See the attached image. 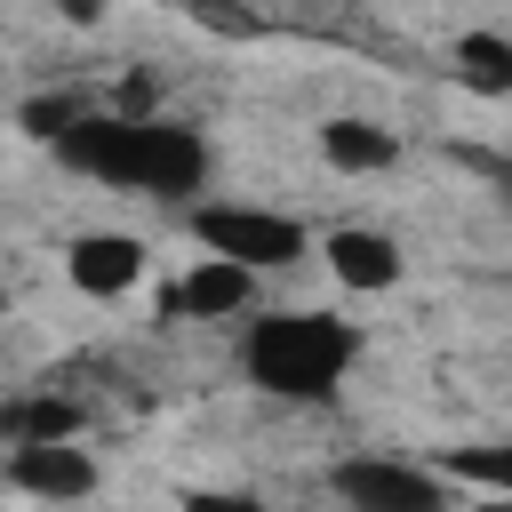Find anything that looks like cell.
<instances>
[{
    "label": "cell",
    "mask_w": 512,
    "mask_h": 512,
    "mask_svg": "<svg viewBox=\"0 0 512 512\" xmlns=\"http://www.w3.org/2000/svg\"><path fill=\"white\" fill-rule=\"evenodd\" d=\"M64 152V168L96 176V184H120V192H144V200H192L200 176H208V144L160 112H80L72 128L48 136Z\"/></svg>",
    "instance_id": "obj_1"
},
{
    "label": "cell",
    "mask_w": 512,
    "mask_h": 512,
    "mask_svg": "<svg viewBox=\"0 0 512 512\" xmlns=\"http://www.w3.org/2000/svg\"><path fill=\"white\" fill-rule=\"evenodd\" d=\"M360 360V328L344 312H256L240 328V376L272 400H328Z\"/></svg>",
    "instance_id": "obj_2"
},
{
    "label": "cell",
    "mask_w": 512,
    "mask_h": 512,
    "mask_svg": "<svg viewBox=\"0 0 512 512\" xmlns=\"http://www.w3.org/2000/svg\"><path fill=\"white\" fill-rule=\"evenodd\" d=\"M184 224H192V240L208 256H232L248 272H288V264L312 256V232L296 216H280V208H256V200H192Z\"/></svg>",
    "instance_id": "obj_3"
},
{
    "label": "cell",
    "mask_w": 512,
    "mask_h": 512,
    "mask_svg": "<svg viewBox=\"0 0 512 512\" xmlns=\"http://www.w3.org/2000/svg\"><path fill=\"white\" fill-rule=\"evenodd\" d=\"M328 496L352 504V512H448L456 504L448 472H424V464H400V456H344V464H328Z\"/></svg>",
    "instance_id": "obj_4"
},
{
    "label": "cell",
    "mask_w": 512,
    "mask_h": 512,
    "mask_svg": "<svg viewBox=\"0 0 512 512\" xmlns=\"http://www.w3.org/2000/svg\"><path fill=\"white\" fill-rule=\"evenodd\" d=\"M8 488L40 496V504H80V496L104 488V472H96V456L80 440H16L8 448Z\"/></svg>",
    "instance_id": "obj_5"
},
{
    "label": "cell",
    "mask_w": 512,
    "mask_h": 512,
    "mask_svg": "<svg viewBox=\"0 0 512 512\" xmlns=\"http://www.w3.org/2000/svg\"><path fill=\"white\" fill-rule=\"evenodd\" d=\"M320 264H328V280L352 288V296H384V288L408 280V248H400L392 232H376V224H336V232H320Z\"/></svg>",
    "instance_id": "obj_6"
},
{
    "label": "cell",
    "mask_w": 512,
    "mask_h": 512,
    "mask_svg": "<svg viewBox=\"0 0 512 512\" xmlns=\"http://www.w3.org/2000/svg\"><path fill=\"white\" fill-rule=\"evenodd\" d=\"M256 288H264V272L200 248L168 288V320H240V312H256Z\"/></svg>",
    "instance_id": "obj_7"
},
{
    "label": "cell",
    "mask_w": 512,
    "mask_h": 512,
    "mask_svg": "<svg viewBox=\"0 0 512 512\" xmlns=\"http://www.w3.org/2000/svg\"><path fill=\"white\" fill-rule=\"evenodd\" d=\"M144 264H152V248H144L136 232H72V240H64V280H72L80 296H96V304L128 296V288L144 280Z\"/></svg>",
    "instance_id": "obj_8"
},
{
    "label": "cell",
    "mask_w": 512,
    "mask_h": 512,
    "mask_svg": "<svg viewBox=\"0 0 512 512\" xmlns=\"http://www.w3.org/2000/svg\"><path fill=\"white\" fill-rule=\"evenodd\" d=\"M320 160L336 176H392L400 168V136L384 120H368V112H336V120H320Z\"/></svg>",
    "instance_id": "obj_9"
},
{
    "label": "cell",
    "mask_w": 512,
    "mask_h": 512,
    "mask_svg": "<svg viewBox=\"0 0 512 512\" xmlns=\"http://www.w3.org/2000/svg\"><path fill=\"white\" fill-rule=\"evenodd\" d=\"M448 80H456V88H472L480 104H504V96H512V40H504V32H488V24L456 32V48H448Z\"/></svg>",
    "instance_id": "obj_10"
},
{
    "label": "cell",
    "mask_w": 512,
    "mask_h": 512,
    "mask_svg": "<svg viewBox=\"0 0 512 512\" xmlns=\"http://www.w3.org/2000/svg\"><path fill=\"white\" fill-rule=\"evenodd\" d=\"M80 400H64V392H32V400H8L0 408V440L16 448V440H80Z\"/></svg>",
    "instance_id": "obj_11"
},
{
    "label": "cell",
    "mask_w": 512,
    "mask_h": 512,
    "mask_svg": "<svg viewBox=\"0 0 512 512\" xmlns=\"http://www.w3.org/2000/svg\"><path fill=\"white\" fill-rule=\"evenodd\" d=\"M80 112H88L80 96H32V104L16 112V128H24V136H56V128H72Z\"/></svg>",
    "instance_id": "obj_12"
},
{
    "label": "cell",
    "mask_w": 512,
    "mask_h": 512,
    "mask_svg": "<svg viewBox=\"0 0 512 512\" xmlns=\"http://www.w3.org/2000/svg\"><path fill=\"white\" fill-rule=\"evenodd\" d=\"M208 32H224V40H264V16L256 8H224V0H184Z\"/></svg>",
    "instance_id": "obj_13"
},
{
    "label": "cell",
    "mask_w": 512,
    "mask_h": 512,
    "mask_svg": "<svg viewBox=\"0 0 512 512\" xmlns=\"http://www.w3.org/2000/svg\"><path fill=\"white\" fill-rule=\"evenodd\" d=\"M448 472H464V480H480L488 496H504V488H512V464H504V456H448Z\"/></svg>",
    "instance_id": "obj_14"
},
{
    "label": "cell",
    "mask_w": 512,
    "mask_h": 512,
    "mask_svg": "<svg viewBox=\"0 0 512 512\" xmlns=\"http://www.w3.org/2000/svg\"><path fill=\"white\" fill-rule=\"evenodd\" d=\"M64 16L72 24H96V0H64Z\"/></svg>",
    "instance_id": "obj_15"
},
{
    "label": "cell",
    "mask_w": 512,
    "mask_h": 512,
    "mask_svg": "<svg viewBox=\"0 0 512 512\" xmlns=\"http://www.w3.org/2000/svg\"><path fill=\"white\" fill-rule=\"evenodd\" d=\"M0 152H8V136H0Z\"/></svg>",
    "instance_id": "obj_16"
}]
</instances>
